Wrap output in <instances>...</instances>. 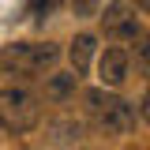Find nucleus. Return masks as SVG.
Masks as SVG:
<instances>
[{"label": "nucleus", "instance_id": "6", "mask_svg": "<svg viewBox=\"0 0 150 150\" xmlns=\"http://www.w3.org/2000/svg\"><path fill=\"white\" fill-rule=\"evenodd\" d=\"M79 75H83L79 68L49 75V83H45V98H49V101H71L75 90H79Z\"/></svg>", "mask_w": 150, "mask_h": 150}, {"label": "nucleus", "instance_id": "4", "mask_svg": "<svg viewBox=\"0 0 150 150\" xmlns=\"http://www.w3.org/2000/svg\"><path fill=\"white\" fill-rule=\"evenodd\" d=\"M128 71H131V53H128V49L112 45V49H105V53L98 56V79H101V83H105L109 90L124 86Z\"/></svg>", "mask_w": 150, "mask_h": 150}, {"label": "nucleus", "instance_id": "8", "mask_svg": "<svg viewBox=\"0 0 150 150\" xmlns=\"http://www.w3.org/2000/svg\"><path fill=\"white\" fill-rule=\"evenodd\" d=\"M49 143L53 146H75V143H83V124L71 120V116L56 120L53 128H49Z\"/></svg>", "mask_w": 150, "mask_h": 150}, {"label": "nucleus", "instance_id": "7", "mask_svg": "<svg viewBox=\"0 0 150 150\" xmlns=\"http://www.w3.org/2000/svg\"><path fill=\"white\" fill-rule=\"evenodd\" d=\"M94 53H98V38L94 34H75V41L68 45V56H71V68L86 71L94 64Z\"/></svg>", "mask_w": 150, "mask_h": 150}, {"label": "nucleus", "instance_id": "5", "mask_svg": "<svg viewBox=\"0 0 150 150\" xmlns=\"http://www.w3.org/2000/svg\"><path fill=\"white\" fill-rule=\"evenodd\" d=\"M105 38H112V41H139L143 38V26H139V19L128 15V11H109L105 15Z\"/></svg>", "mask_w": 150, "mask_h": 150}, {"label": "nucleus", "instance_id": "3", "mask_svg": "<svg viewBox=\"0 0 150 150\" xmlns=\"http://www.w3.org/2000/svg\"><path fill=\"white\" fill-rule=\"evenodd\" d=\"M56 60H60V45H53V41H15L4 53V64H15V71L26 75L49 71Z\"/></svg>", "mask_w": 150, "mask_h": 150}, {"label": "nucleus", "instance_id": "13", "mask_svg": "<svg viewBox=\"0 0 150 150\" xmlns=\"http://www.w3.org/2000/svg\"><path fill=\"white\" fill-rule=\"evenodd\" d=\"M131 4H135L139 11H146V15H150V0H131Z\"/></svg>", "mask_w": 150, "mask_h": 150}, {"label": "nucleus", "instance_id": "1", "mask_svg": "<svg viewBox=\"0 0 150 150\" xmlns=\"http://www.w3.org/2000/svg\"><path fill=\"white\" fill-rule=\"evenodd\" d=\"M105 90L109 86L101 83V86H94V90L83 94L94 124H98V131H105V135H128L131 124H135V105L124 101V98H116V94H105Z\"/></svg>", "mask_w": 150, "mask_h": 150}, {"label": "nucleus", "instance_id": "11", "mask_svg": "<svg viewBox=\"0 0 150 150\" xmlns=\"http://www.w3.org/2000/svg\"><path fill=\"white\" fill-rule=\"evenodd\" d=\"M98 4H101V0H71V11L83 15V19H90L94 11H98Z\"/></svg>", "mask_w": 150, "mask_h": 150}, {"label": "nucleus", "instance_id": "12", "mask_svg": "<svg viewBox=\"0 0 150 150\" xmlns=\"http://www.w3.org/2000/svg\"><path fill=\"white\" fill-rule=\"evenodd\" d=\"M139 116L150 124V86H146V94H143V101H139Z\"/></svg>", "mask_w": 150, "mask_h": 150}, {"label": "nucleus", "instance_id": "10", "mask_svg": "<svg viewBox=\"0 0 150 150\" xmlns=\"http://www.w3.org/2000/svg\"><path fill=\"white\" fill-rule=\"evenodd\" d=\"M56 8H60V0H30V15H34L38 23H41V19H49Z\"/></svg>", "mask_w": 150, "mask_h": 150}, {"label": "nucleus", "instance_id": "2", "mask_svg": "<svg viewBox=\"0 0 150 150\" xmlns=\"http://www.w3.org/2000/svg\"><path fill=\"white\" fill-rule=\"evenodd\" d=\"M0 124L11 135H26L41 124V105L38 94H30L26 86H4L0 94Z\"/></svg>", "mask_w": 150, "mask_h": 150}, {"label": "nucleus", "instance_id": "9", "mask_svg": "<svg viewBox=\"0 0 150 150\" xmlns=\"http://www.w3.org/2000/svg\"><path fill=\"white\" fill-rule=\"evenodd\" d=\"M131 60H135V68H139V71H150V38H139V45H135Z\"/></svg>", "mask_w": 150, "mask_h": 150}]
</instances>
